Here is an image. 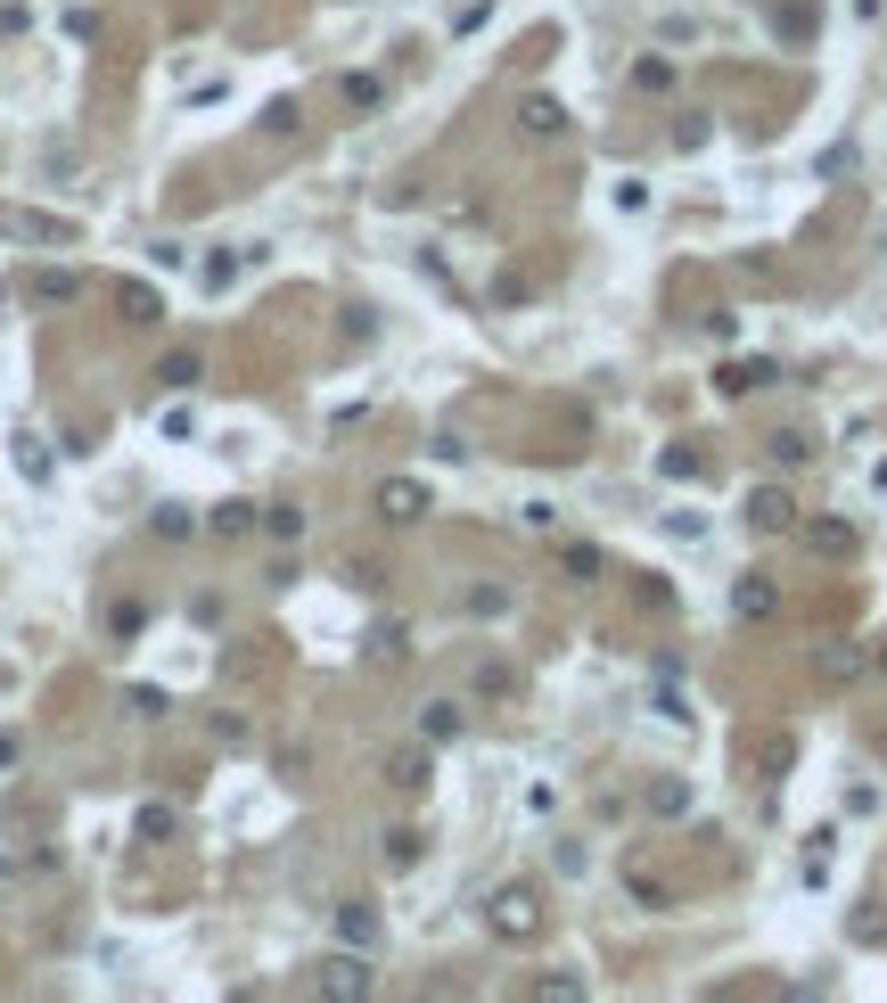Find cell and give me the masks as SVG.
<instances>
[{"instance_id": "2", "label": "cell", "mask_w": 887, "mask_h": 1003, "mask_svg": "<svg viewBox=\"0 0 887 1003\" xmlns=\"http://www.w3.org/2000/svg\"><path fill=\"white\" fill-rule=\"evenodd\" d=\"M378 510H387L395 527H411V518L428 510V486H419V477H387V486H378Z\"/></svg>"}, {"instance_id": "9", "label": "cell", "mask_w": 887, "mask_h": 1003, "mask_svg": "<svg viewBox=\"0 0 887 1003\" xmlns=\"http://www.w3.org/2000/svg\"><path fill=\"white\" fill-rule=\"evenodd\" d=\"M452 733H460V707L436 699V707H428V741H452Z\"/></svg>"}, {"instance_id": "1", "label": "cell", "mask_w": 887, "mask_h": 1003, "mask_svg": "<svg viewBox=\"0 0 887 1003\" xmlns=\"http://www.w3.org/2000/svg\"><path fill=\"white\" fill-rule=\"evenodd\" d=\"M312 987L321 995H370L378 971L362 963V954H321V963H312Z\"/></svg>"}, {"instance_id": "16", "label": "cell", "mask_w": 887, "mask_h": 1003, "mask_svg": "<svg viewBox=\"0 0 887 1003\" xmlns=\"http://www.w3.org/2000/svg\"><path fill=\"white\" fill-rule=\"evenodd\" d=\"M9 757H17V741H9V733H0V765H9Z\"/></svg>"}, {"instance_id": "15", "label": "cell", "mask_w": 887, "mask_h": 1003, "mask_svg": "<svg viewBox=\"0 0 887 1003\" xmlns=\"http://www.w3.org/2000/svg\"><path fill=\"white\" fill-rule=\"evenodd\" d=\"M239 280V256H206V288H230Z\"/></svg>"}, {"instance_id": "3", "label": "cell", "mask_w": 887, "mask_h": 1003, "mask_svg": "<svg viewBox=\"0 0 887 1003\" xmlns=\"http://www.w3.org/2000/svg\"><path fill=\"white\" fill-rule=\"evenodd\" d=\"M0 231H17V239H33V247H67L74 222H58V215H0Z\"/></svg>"}, {"instance_id": "6", "label": "cell", "mask_w": 887, "mask_h": 1003, "mask_svg": "<svg viewBox=\"0 0 887 1003\" xmlns=\"http://www.w3.org/2000/svg\"><path fill=\"white\" fill-rule=\"evenodd\" d=\"M9 445H17V469H26L33 486H41V477H50V453H41V436H33V428H17Z\"/></svg>"}, {"instance_id": "5", "label": "cell", "mask_w": 887, "mask_h": 1003, "mask_svg": "<svg viewBox=\"0 0 887 1003\" xmlns=\"http://www.w3.org/2000/svg\"><path fill=\"white\" fill-rule=\"evenodd\" d=\"M33 297H41V305H74L82 280H74V271H33Z\"/></svg>"}, {"instance_id": "4", "label": "cell", "mask_w": 887, "mask_h": 1003, "mask_svg": "<svg viewBox=\"0 0 887 1003\" xmlns=\"http://www.w3.org/2000/svg\"><path fill=\"white\" fill-rule=\"evenodd\" d=\"M485 922H494L501 937H518V930H535V896H526V888H501V896H494V913H485Z\"/></svg>"}, {"instance_id": "7", "label": "cell", "mask_w": 887, "mask_h": 1003, "mask_svg": "<svg viewBox=\"0 0 887 1003\" xmlns=\"http://www.w3.org/2000/svg\"><path fill=\"white\" fill-rule=\"evenodd\" d=\"M748 518H756L765 535H773V527H789V494H773V486H765V494L748 502Z\"/></svg>"}, {"instance_id": "12", "label": "cell", "mask_w": 887, "mask_h": 1003, "mask_svg": "<svg viewBox=\"0 0 887 1003\" xmlns=\"http://www.w3.org/2000/svg\"><path fill=\"white\" fill-rule=\"evenodd\" d=\"M148 264H157V271H181L189 247H181V239H157V247H148Z\"/></svg>"}, {"instance_id": "8", "label": "cell", "mask_w": 887, "mask_h": 1003, "mask_svg": "<svg viewBox=\"0 0 887 1003\" xmlns=\"http://www.w3.org/2000/svg\"><path fill=\"white\" fill-rule=\"evenodd\" d=\"M337 930H346L353 946H378V922H370V905H362V896H353V905L337 913Z\"/></svg>"}, {"instance_id": "10", "label": "cell", "mask_w": 887, "mask_h": 1003, "mask_svg": "<svg viewBox=\"0 0 887 1003\" xmlns=\"http://www.w3.org/2000/svg\"><path fill=\"white\" fill-rule=\"evenodd\" d=\"M526 132H559V99H526Z\"/></svg>"}, {"instance_id": "14", "label": "cell", "mask_w": 887, "mask_h": 1003, "mask_svg": "<svg viewBox=\"0 0 887 1003\" xmlns=\"http://www.w3.org/2000/svg\"><path fill=\"white\" fill-rule=\"evenodd\" d=\"M165 387H198V354H173V363H165Z\"/></svg>"}, {"instance_id": "11", "label": "cell", "mask_w": 887, "mask_h": 1003, "mask_svg": "<svg viewBox=\"0 0 887 1003\" xmlns=\"http://www.w3.org/2000/svg\"><path fill=\"white\" fill-rule=\"evenodd\" d=\"M271 535H280V543H296V535H305V518H296V502H271Z\"/></svg>"}, {"instance_id": "13", "label": "cell", "mask_w": 887, "mask_h": 1003, "mask_svg": "<svg viewBox=\"0 0 887 1003\" xmlns=\"http://www.w3.org/2000/svg\"><path fill=\"white\" fill-rule=\"evenodd\" d=\"M157 428H165V436H173V445H181V436H198V411H189V404H173V411H165Z\"/></svg>"}]
</instances>
